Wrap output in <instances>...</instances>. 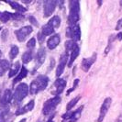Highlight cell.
<instances>
[{"label":"cell","mask_w":122,"mask_h":122,"mask_svg":"<svg viewBox=\"0 0 122 122\" xmlns=\"http://www.w3.org/2000/svg\"><path fill=\"white\" fill-rule=\"evenodd\" d=\"M49 83V78L46 75H39L34 81H32L30 86V92L31 95H36L39 92L43 91Z\"/></svg>","instance_id":"1"},{"label":"cell","mask_w":122,"mask_h":122,"mask_svg":"<svg viewBox=\"0 0 122 122\" xmlns=\"http://www.w3.org/2000/svg\"><path fill=\"white\" fill-rule=\"evenodd\" d=\"M80 3L79 1L73 0L70 2V15H69V24L71 27L76 25V22L79 20L80 16Z\"/></svg>","instance_id":"2"},{"label":"cell","mask_w":122,"mask_h":122,"mask_svg":"<svg viewBox=\"0 0 122 122\" xmlns=\"http://www.w3.org/2000/svg\"><path fill=\"white\" fill-rule=\"evenodd\" d=\"M29 89H30V88H29V86H28L27 84H25V83L19 84V85L17 86V88H16V90H15V93H14V95H13L14 101H15L16 103L21 102V101L28 96V94H29Z\"/></svg>","instance_id":"3"},{"label":"cell","mask_w":122,"mask_h":122,"mask_svg":"<svg viewBox=\"0 0 122 122\" xmlns=\"http://www.w3.org/2000/svg\"><path fill=\"white\" fill-rule=\"evenodd\" d=\"M61 99L59 96H56L54 97L47 100L44 103V106H43V108H42L43 115L47 116V115H50L51 112H53L55 110V108H56V107L61 103Z\"/></svg>","instance_id":"4"},{"label":"cell","mask_w":122,"mask_h":122,"mask_svg":"<svg viewBox=\"0 0 122 122\" xmlns=\"http://www.w3.org/2000/svg\"><path fill=\"white\" fill-rule=\"evenodd\" d=\"M58 2L55 0H46L44 1V5H43V13H44V17L45 18H49L50 16L52 15V13L54 12L55 7L57 6Z\"/></svg>","instance_id":"5"},{"label":"cell","mask_w":122,"mask_h":122,"mask_svg":"<svg viewBox=\"0 0 122 122\" xmlns=\"http://www.w3.org/2000/svg\"><path fill=\"white\" fill-rule=\"evenodd\" d=\"M32 30H32L31 26H25L23 28H21V29H19V30L15 31V34L17 36V39H18V41L22 42V41H24L25 40L27 39V37L32 32Z\"/></svg>","instance_id":"6"},{"label":"cell","mask_w":122,"mask_h":122,"mask_svg":"<svg viewBox=\"0 0 122 122\" xmlns=\"http://www.w3.org/2000/svg\"><path fill=\"white\" fill-rule=\"evenodd\" d=\"M111 103H112V99L110 97H107L104 100L103 104H102L101 107H100V113H99L97 122H102L104 120V117H106L107 111L109 109L110 106H111Z\"/></svg>","instance_id":"7"},{"label":"cell","mask_w":122,"mask_h":122,"mask_svg":"<svg viewBox=\"0 0 122 122\" xmlns=\"http://www.w3.org/2000/svg\"><path fill=\"white\" fill-rule=\"evenodd\" d=\"M68 60H69L68 52L65 51V52L61 56L60 62H59L58 66L56 68V76H57V77H60L61 74L63 73V71H64V68L66 66V63H67Z\"/></svg>","instance_id":"8"},{"label":"cell","mask_w":122,"mask_h":122,"mask_svg":"<svg viewBox=\"0 0 122 122\" xmlns=\"http://www.w3.org/2000/svg\"><path fill=\"white\" fill-rule=\"evenodd\" d=\"M97 61V53L95 52L94 54L92 55L91 57L89 58H85L83 61H82V64H81V67L83 69L84 72H88L90 70L91 66L93 65V63Z\"/></svg>","instance_id":"9"},{"label":"cell","mask_w":122,"mask_h":122,"mask_svg":"<svg viewBox=\"0 0 122 122\" xmlns=\"http://www.w3.org/2000/svg\"><path fill=\"white\" fill-rule=\"evenodd\" d=\"M45 58H46V50L44 47L41 46V48L38 50L36 55V69L43 64V62L45 61Z\"/></svg>","instance_id":"10"},{"label":"cell","mask_w":122,"mask_h":122,"mask_svg":"<svg viewBox=\"0 0 122 122\" xmlns=\"http://www.w3.org/2000/svg\"><path fill=\"white\" fill-rule=\"evenodd\" d=\"M54 86H56V91L53 92V94H54L55 97H56V96L61 95V93L63 92L64 88H65V86H66V81H65L64 79L58 78V79H56V81H55Z\"/></svg>","instance_id":"11"},{"label":"cell","mask_w":122,"mask_h":122,"mask_svg":"<svg viewBox=\"0 0 122 122\" xmlns=\"http://www.w3.org/2000/svg\"><path fill=\"white\" fill-rule=\"evenodd\" d=\"M60 41H61L60 35L59 34H55V35L51 37L49 40H48V41H47V47L49 48V50H53L59 45Z\"/></svg>","instance_id":"12"},{"label":"cell","mask_w":122,"mask_h":122,"mask_svg":"<svg viewBox=\"0 0 122 122\" xmlns=\"http://www.w3.org/2000/svg\"><path fill=\"white\" fill-rule=\"evenodd\" d=\"M13 96H12V92L9 89H6L5 90L3 96L1 97V99H0V103H1V106H7V105L10 103L11 99H12Z\"/></svg>","instance_id":"13"},{"label":"cell","mask_w":122,"mask_h":122,"mask_svg":"<svg viewBox=\"0 0 122 122\" xmlns=\"http://www.w3.org/2000/svg\"><path fill=\"white\" fill-rule=\"evenodd\" d=\"M34 106H35V101L34 100H30L28 104L24 106L23 107L19 108L18 110L16 111V116H19V115H23L26 112H29L34 108Z\"/></svg>","instance_id":"14"},{"label":"cell","mask_w":122,"mask_h":122,"mask_svg":"<svg viewBox=\"0 0 122 122\" xmlns=\"http://www.w3.org/2000/svg\"><path fill=\"white\" fill-rule=\"evenodd\" d=\"M71 31H72V41L74 42L80 41L81 39V30H80L79 25H74L73 27H71Z\"/></svg>","instance_id":"15"},{"label":"cell","mask_w":122,"mask_h":122,"mask_svg":"<svg viewBox=\"0 0 122 122\" xmlns=\"http://www.w3.org/2000/svg\"><path fill=\"white\" fill-rule=\"evenodd\" d=\"M79 53H80V48H79V46L77 45V46L74 48V50L71 52V56H70V58H69V60H68V67L71 68V66L73 65V61H75V59L78 57Z\"/></svg>","instance_id":"16"},{"label":"cell","mask_w":122,"mask_h":122,"mask_svg":"<svg viewBox=\"0 0 122 122\" xmlns=\"http://www.w3.org/2000/svg\"><path fill=\"white\" fill-rule=\"evenodd\" d=\"M28 73H29V71L26 69V67L22 66V67H21V70H20V73H18V76H17V77L14 79V81H13V85H16L17 83L20 82L22 79H24L25 77H27Z\"/></svg>","instance_id":"17"},{"label":"cell","mask_w":122,"mask_h":122,"mask_svg":"<svg viewBox=\"0 0 122 122\" xmlns=\"http://www.w3.org/2000/svg\"><path fill=\"white\" fill-rule=\"evenodd\" d=\"M53 32H54V28H53L51 24H49V23H47L46 25H44V26L42 27V29H41V33H42L45 37L51 35Z\"/></svg>","instance_id":"18"},{"label":"cell","mask_w":122,"mask_h":122,"mask_svg":"<svg viewBox=\"0 0 122 122\" xmlns=\"http://www.w3.org/2000/svg\"><path fill=\"white\" fill-rule=\"evenodd\" d=\"M84 108L83 106H81L77 110H75L74 112H72V116H71V118L69 119V122H76L81 117V114H82V110Z\"/></svg>","instance_id":"19"},{"label":"cell","mask_w":122,"mask_h":122,"mask_svg":"<svg viewBox=\"0 0 122 122\" xmlns=\"http://www.w3.org/2000/svg\"><path fill=\"white\" fill-rule=\"evenodd\" d=\"M7 3L11 6L13 9H15V10H17L18 13H23V12H26L27 11V8L24 7L23 6H21V5H19L18 2H12V1H7Z\"/></svg>","instance_id":"20"},{"label":"cell","mask_w":122,"mask_h":122,"mask_svg":"<svg viewBox=\"0 0 122 122\" xmlns=\"http://www.w3.org/2000/svg\"><path fill=\"white\" fill-rule=\"evenodd\" d=\"M8 113H9V107L7 106L0 107V122H5Z\"/></svg>","instance_id":"21"},{"label":"cell","mask_w":122,"mask_h":122,"mask_svg":"<svg viewBox=\"0 0 122 122\" xmlns=\"http://www.w3.org/2000/svg\"><path fill=\"white\" fill-rule=\"evenodd\" d=\"M20 67H21L20 62H19L18 61H16L12 66H11V68H10V71H9V73H8V77H9V78H11V77H13L14 75H16V74L18 73L19 68Z\"/></svg>","instance_id":"22"},{"label":"cell","mask_w":122,"mask_h":122,"mask_svg":"<svg viewBox=\"0 0 122 122\" xmlns=\"http://www.w3.org/2000/svg\"><path fill=\"white\" fill-rule=\"evenodd\" d=\"M10 64L9 61L6 60H0V76H2L6 71L9 69Z\"/></svg>","instance_id":"23"},{"label":"cell","mask_w":122,"mask_h":122,"mask_svg":"<svg viewBox=\"0 0 122 122\" xmlns=\"http://www.w3.org/2000/svg\"><path fill=\"white\" fill-rule=\"evenodd\" d=\"M33 59V53H32V51H26L25 53H23L22 55V61L24 64H27L29 62H30Z\"/></svg>","instance_id":"24"},{"label":"cell","mask_w":122,"mask_h":122,"mask_svg":"<svg viewBox=\"0 0 122 122\" xmlns=\"http://www.w3.org/2000/svg\"><path fill=\"white\" fill-rule=\"evenodd\" d=\"M49 24H51L53 28H59L60 27V25H61V18L59 16H54V17H52V18H51L49 20V22H48Z\"/></svg>","instance_id":"25"},{"label":"cell","mask_w":122,"mask_h":122,"mask_svg":"<svg viewBox=\"0 0 122 122\" xmlns=\"http://www.w3.org/2000/svg\"><path fill=\"white\" fill-rule=\"evenodd\" d=\"M80 99H81V97H80V96H78V97H74L73 99H72V100L67 104V106H66V110H67V111H71V109L78 103V101H79Z\"/></svg>","instance_id":"26"},{"label":"cell","mask_w":122,"mask_h":122,"mask_svg":"<svg viewBox=\"0 0 122 122\" xmlns=\"http://www.w3.org/2000/svg\"><path fill=\"white\" fill-rule=\"evenodd\" d=\"M76 46H77L76 42H74L72 40L67 41L65 42V49H66V51H67V52L68 51H71V52H72Z\"/></svg>","instance_id":"27"},{"label":"cell","mask_w":122,"mask_h":122,"mask_svg":"<svg viewBox=\"0 0 122 122\" xmlns=\"http://www.w3.org/2000/svg\"><path fill=\"white\" fill-rule=\"evenodd\" d=\"M10 18H11V13L7 12V11L0 12V20L3 23H6Z\"/></svg>","instance_id":"28"},{"label":"cell","mask_w":122,"mask_h":122,"mask_svg":"<svg viewBox=\"0 0 122 122\" xmlns=\"http://www.w3.org/2000/svg\"><path fill=\"white\" fill-rule=\"evenodd\" d=\"M18 54V47L16 46V45H13L12 47H11V49H10V51H9V57H10V59L11 60L15 59Z\"/></svg>","instance_id":"29"},{"label":"cell","mask_w":122,"mask_h":122,"mask_svg":"<svg viewBox=\"0 0 122 122\" xmlns=\"http://www.w3.org/2000/svg\"><path fill=\"white\" fill-rule=\"evenodd\" d=\"M35 45H36V40L34 38H31L27 43V48L30 49V51H32V49L35 48Z\"/></svg>","instance_id":"30"},{"label":"cell","mask_w":122,"mask_h":122,"mask_svg":"<svg viewBox=\"0 0 122 122\" xmlns=\"http://www.w3.org/2000/svg\"><path fill=\"white\" fill-rule=\"evenodd\" d=\"M79 82H80V80L79 79H75L74 81H73V87L71 88V89H69L67 91V93H66V96H69L71 93H73L75 89H76V87L78 86V85H79Z\"/></svg>","instance_id":"31"},{"label":"cell","mask_w":122,"mask_h":122,"mask_svg":"<svg viewBox=\"0 0 122 122\" xmlns=\"http://www.w3.org/2000/svg\"><path fill=\"white\" fill-rule=\"evenodd\" d=\"M11 18L15 20H22L25 18V17L20 13H11Z\"/></svg>","instance_id":"32"},{"label":"cell","mask_w":122,"mask_h":122,"mask_svg":"<svg viewBox=\"0 0 122 122\" xmlns=\"http://www.w3.org/2000/svg\"><path fill=\"white\" fill-rule=\"evenodd\" d=\"M28 19L30 20V22L32 25H34L35 27H39V23H38V21H37V19L33 16H30L29 18H28Z\"/></svg>","instance_id":"33"},{"label":"cell","mask_w":122,"mask_h":122,"mask_svg":"<svg viewBox=\"0 0 122 122\" xmlns=\"http://www.w3.org/2000/svg\"><path fill=\"white\" fill-rule=\"evenodd\" d=\"M71 116H72V111H67L65 114H63L61 117L63 120H69L71 118Z\"/></svg>","instance_id":"34"},{"label":"cell","mask_w":122,"mask_h":122,"mask_svg":"<svg viewBox=\"0 0 122 122\" xmlns=\"http://www.w3.org/2000/svg\"><path fill=\"white\" fill-rule=\"evenodd\" d=\"M38 40H39V42H40L41 45L44 42V41H45V36L43 35L41 32H39V33H38Z\"/></svg>","instance_id":"35"},{"label":"cell","mask_w":122,"mask_h":122,"mask_svg":"<svg viewBox=\"0 0 122 122\" xmlns=\"http://www.w3.org/2000/svg\"><path fill=\"white\" fill-rule=\"evenodd\" d=\"M122 29V18H120L117 22V26H116V30H120Z\"/></svg>","instance_id":"36"},{"label":"cell","mask_w":122,"mask_h":122,"mask_svg":"<svg viewBox=\"0 0 122 122\" xmlns=\"http://www.w3.org/2000/svg\"><path fill=\"white\" fill-rule=\"evenodd\" d=\"M7 34H8V30H4L3 32H2V40H3V41H6Z\"/></svg>","instance_id":"37"},{"label":"cell","mask_w":122,"mask_h":122,"mask_svg":"<svg viewBox=\"0 0 122 122\" xmlns=\"http://www.w3.org/2000/svg\"><path fill=\"white\" fill-rule=\"evenodd\" d=\"M66 36L68 38H72V31H71V28H67L66 30Z\"/></svg>","instance_id":"38"},{"label":"cell","mask_w":122,"mask_h":122,"mask_svg":"<svg viewBox=\"0 0 122 122\" xmlns=\"http://www.w3.org/2000/svg\"><path fill=\"white\" fill-rule=\"evenodd\" d=\"M53 67H54V59L51 58V67H50V71H51Z\"/></svg>","instance_id":"39"},{"label":"cell","mask_w":122,"mask_h":122,"mask_svg":"<svg viewBox=\"0 0 122 122\" xmlns=\"http://www.w3.org/2000/svg\"><path fill=\"white\" fill-rule=\"evenodd\" d=\"M116 39H117L118 41H121L122 40V32H118L117 35L116 36Z\"/></svg>","instance_id":"40"},{"label":"cell","mask_w":122,"mask_h":122,"mask_svg":"<svg viewBox=\"0 0 122 122\" xmlns=\"http://www.w3.org/2000/svg\"><path fill=\"white\" fill-rule=\"evenodd\" d=\"M53 117H54V115H52V116L51 117L49 118V120H48L47 122H54L53 121Z\"/></svg>","instance_id":"41"},{"label":"cell","mask_w":122,"mask_h":122,"mask_svg":"<svg viewBox=\"0 0 122 122\" xmlns=\"http://www.w3.org/2000/svg\"><path fill=\"white\" fill-rule=\"evenodd\" d=\"M26 120H27L26 118H23V119H21V120H20L19 122H26Z\"/></svg>","instance_id":"42"},{"label":"cell","mask_w":122,"mask_h":122,"mask_svg":"<svg viewBox=\"0 0 122 122\" xmlns=\"http://www.w3.org/2000/svg\"><path fill=\"white\" fill-rule=\"evenodd\" d=\"M97 4L99 5V6H101V4H102V2L101 1H97Z\"/></svg>","instance_id":"43"},{"label":"cell","mask_w":122,"mask_h":122,"mask_svg":"<svg viewBox=\"0 0 122 122\" xmlns=\"http://www.w3.org/2000/svg\"><path fill=\"white\" fill-rule=\"evenodd\" d=\"M120 6H122V1H120Z\"/></svg>","instance_id":"44"},{"label":"cell","mask_w":122,"mask_h":122,"mask_svg":"<svg viewBox=\"0 0 122 122\" xmlns=\"http://www.w3.org/2000/svg\"><path fill=\"white\" fill-rule=\"evenodd\" d=\"M0 30H2V28H1V26H0Z\"/></svg>","instance_id":"45"},{"label":"cell","mask_w":122,"mask_h":122,"mask_svg":"<svg viewBox=\"0 0 122 122\" xmlns=\"http://www.w3.org/2000/svg\"><path fill=\"white\" fill-rule=\"evenodd\" d=\"M0 56H1V51H0Z\"/></svg>","instance_id":"46"}]
</instances>
